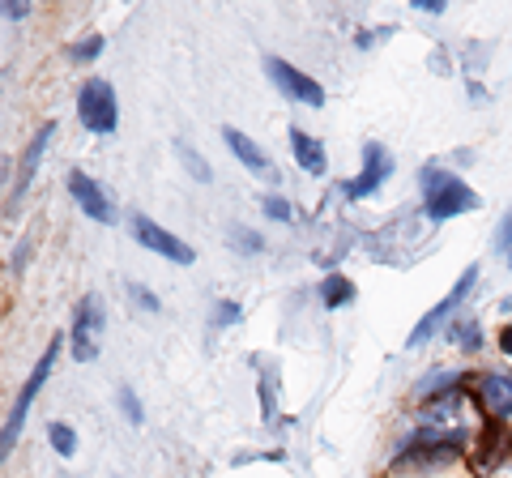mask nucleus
<instances>
[{"mask_svg": "<svg viewBox=\"0 0 512 478\" xmlns=\"http://www.w3.org/2000/svg\"><path fill=\"white\" fill-rule=\"evenodd\" d=\"M419 188H423V197H427V214L436 218V222L478 210V193H474L470 184H461L457 175L444 171V167H423Z\"/></svg>", "mask_w": 512, "mask_h": 478, "instance_id": "nucleus-1", "label": "nucleus"}, {"mask_svg": "<svg viewBox=\"0 0 512 478\" xmlns=\"http://www.w3.org/2000/svg\"><path fill=\"white\" fill-rule=\"evenodd\" d=\"M56 355H60V338H52V346H47L43 355H39L35 372L26 376V385H22V393H18V402H13V410H9L5 436H0V457H9V453H13V444H18L22 427H26V414H30V406H35V397H39V389H43V380L52 376V368H56Z\"/></svg>", "mask_w": 512, "mask_h": 478, "instance_id": "nucleus-2", "label": "nucleus"}, {"mask_svg": "<svg viewBox=\"0 0 512 478\" xmlns=\"http://www.w3.org/2000/svg\"><path fill=\"white\" fill-rule=\"evenodd\" d=\"M77 116H82V124L90 133H116L120 124V111H116V90H111L107 82H86L82 94H77Z\"/></svg>", "mask_w": 512, "mask_h": 478, "instance_id": "nucleus-3", "label": "nucleus"}, {"mask_svg": "<svg viewBox=\"0 0 512 478\" xmlns=\"http://www.w3.org/2000/svg\"><path fill=\"white\" fill-rule=\"evenodd\" d=\"M265 73H269V82H274L286 99H295V103H303V107H320L325 103V86L320 82H312L303 69H295V65H286V60H278V56H269L265 60Z\"/></svg>", "mask_w": 512, "mask_h": 478, "instance_id": "nucleus-4", "label": "nucleus"}, {"mask_svg": "<svg viewBox=\"0 0 512 478\" xmlns=\"http://www.w3.org/2000/svg\"><path fill=\"white\" fill-rule=\"evenodd\" d=\"M474 282H478V265H466V274H461V282H457L453 291H448V295L440 299L436 308H431V312L423 316L419 325H414V333H410V342H406V346H423V342L431 338V333H436V329L448 321V316H453L461 304H466V295L474 291Z\"/></svg>", "mask_w": 512, "mask_h": 478, "instance_id": "nucleus-5", "label": "nucleus"}, {"mask_svg": "<svg viewBox=\"0 0 512 478\" xmlns=\"http://www.w3.org/2000/svg\"><path fill=\"white\" fill-rule=\"evenodd\" d=\"M133 235H137L141 248H150V252H158V257H167V261H175V265H192V261H197V252H192L184 239H175L167 227H158V222L146 218V214L133 218Z\"/></svg>", "mask_w": 512, "mask_h": 478, "instance_id": "nucleus-6", "label": "nucleus"}, {"mask_svg": "<svg viewBox=\"0 0 512 478\" xmlns=\"http://www.w3.org/2000/svg\"><path fill=\"white\" fill-rule=\"evenodd\" d=\"M99 333H103L99 295H86L82 304H77V316H73V355L77 359H94V355H99Z\"/></svg>", "mask_w": 512, "mask_h": 478, "instance_id": "nucleus-7", "label": "nucleus"}, {"mask_svg": "<svg viewBox=\"0 0 512 478\" xmlns=\"http://www.w3.org/2000/svg\"><path fill=\"white\" fill-rule=\"evenodd\" d=\"M389 171H393L389 150L376 146V141H367V146H363V175L346 184V197H367V193H376V188L389 180Z\"/></svg>", "mask_w": 512, "mask_h": 478, "instance_id": "nucleus-8", "label": "nucleus"}, {"mask_svg": "<svg viewBox=\"0 0 512 478\" xmlns=\"http://www.w3.org/2000/svg\"><path fill=\"white\" fill-rule=\"evenodd\" d=\"M69 193H73L77 205H82L86 218H94V222H116V210H111V201L103 197V188L94 184L86 171H73V175H69Z\"/></svg>", "mask_w": 512, "mask_h": 478, "instance_id": "nucleus-9", "label": "nucleus"}, {"mask_svg": "<svg viewBox=\"0 0 512 478\" xmlns=\"http://www.w3.org/2000/svg\"><path fill=\"white\" fill-rule=\"evenodd\" d=\"M478 397L495 419H508L512 414V372H487L478 376Z\"/></svg>", "mask_w": 512, "mask_h": 478, "instance_id": "nucleus-10", "label": "nucleus"}, {"mask_svg": "<svg viewBox=\"0 0 512 478\" xmlns=\"http://www.w3.org/2000/svg\"><path fill=\"white\" fill-rule=\"evenodd\" d=\"M291 150L299 158V167L308 171V175H325V146L312 137V133H303V129H291Z\"/></svg>", "mask_w": 512, "mask_h": 478, "instance_id": "nucleus-11", "label": "nucleus"}, {"mask_svg": "<svg viewBox=\"0 0 512 478\" xmlns=\"http://www.w3.org/2000/svg\"><path fill=\"white\" fill-rule=\"evenodd\" d=\"M56 137V124H43V129L35 133V141H30V150H26V158H22V175H18V188H13V201H18L22 193H26V184L35 180V167H39V158H43V150H47V141Z\"/></svg>", "mask_w": 512, "mask_h": 478, "instance_id": "nucleus-12", "label": "nucleus"}, {"mask_svg": "<svg viewBox=\"0 0 512 478\" xmlns=\"http://www.w3.org/2000/svg\"><path fill=\"white\" fill-rule=\"evenodd\" d=\"M222 137H227V146L235 150V158H239V163H244L248 171H256V175H265V171H269L265 150H261V146H252V141L239 133V129H222Z\"/></svg>", "mask_w": 512, "mask_h": 478, "instance_id": "nucleus-13", "label": "nucleus"}, {"mask_svg": "<svg viewBox=\"0 0 512 478\" xmlns=\"http://www.w3.org/2000/svg\"><path fill=\"white\" fill-rule=\"evenodd\" d=\"M461 385V372H436L431 380H419V397H440V393H448V389H457Z\"/></svg>", "mask_w": 512, "mask_h": 478, "instance_id": "nucleus-14", "label": "nucleus"}, {"mask_svg": "<svg viewBox=\"0 0 512 478\" xmlns=\"http://www.w3.org/2000/svg\"><path fill=\"white\" fill-rule=\"evenodd\" d=\"M47 440H52V449L60 457H73L77 453V436H73L69 423H52V427H47Z\"/></svg>", "mask_w": 512, "mask_h": 478, "instance_id": "nucleus-15", "label": "nucleus"}, {"mask_svg": "<svg viewBox=\"0 0 512 478\" xmlns=\"http://www.w3.org/2000/svg\"><path fill=\"white\" fill-rule=\"evenodd\" d=\"M350 295H355V286H350L346 278H325V308H342V304H350Z\"/></svg>", "mask_w": 512, "mask_h": 478, "instance_id": "nucleus-16", "label": "nucleus"}, {"mask_svg": "<svg viewBox=\"0 0 512 478\" xmlns=\"http://www.w3.org/2000/svg\"><path fill=\"white\" fill-rule=\"evenodd\" d=\"M495 248H500L508 257V265H512V214L500 222V231H495Z\"/></svg>", "mask_w": 512, "mask_h": 478, "instance_id": "nucleus-17", "label": "nucleus"}, {"mask_svg": "<svg viewBox=\"0 0 512 478\" xmlns=\"http://www.w3.org/2000/svg\"><path fill=\"white\" fill-rule=\"evenodd\" d=\"M265 214H269V218H278V222H291V218H295L291 201H282V197H269V201H265Z\"/></svg>", "mask_w": 512, "mask_h": 478, "instance_id": "nucleus-18", "label": "nucleus"}, {"mask_svg": "<svg viewBox=\"0 0 512 478\" xmlns=\"http://www.w3.org/2000/svg\"><path fill=\"white\" fill-rule=\"evenodd\" d=\"M120 402H124V414H128L133 423L146 419V414H141V402H137V393H133V389H120Z\"/></svg>", "mask_w": 512, "mask_h": 478, "instance_id": "nucleus-19", "label": "nucleus"}, {"mask_svg": "<svg viewBox=\"0 0 512 478\" xmlns=\"http://www.w3.org/2000/svg\"><path fill=\"white\" fill-rule=\"evenodd\" d=\"M99 47H103L99 39H90V43H77V47H73V56H77V60H90V56H99Z\"/></svg>", "mask_w": 512, "mask_h": 478, "instance_id": "nucleus-20", "label": "nucleus"}, {"mask_svg": "<svg viewBox=\"0 0 512 478\" xmlns=\"http://www.w3.org/2000/svg\"><path fill=\"white\" fill-rule=\"evenodd\" d=\"M133 299H137V304H141V308H150V312L158 308V299H154V295L146 291V286H133Z\"/></svg>", "mask_w": 512, "mask_h": 478, "instance_id": "nucleus-21", "label": "nucleus"}, {"mask_svg": "<svg viewBox=\"0 0 512 478\" xmlns=\"http://www.w3.org/2000/svg\"><path fill=\"white\" fill-rule=\"evenodd\" d=\"M500 350L512 359V325H504V329H500Z\"/></svg>", "mask_w": 512, "mask_h": 478, "instance_id": "nucleus-22", "label": "nucleus"}, {"mask_svg": "<svg viewBox=\"0 0 512 478\" xmlns=\"http://www.w3.org/2000/svg\"><path fill=\"white\" fill-rule=\"evenodd\" d=\"M5 18H26V5H22V0H9V5H5Z\"/></svg>", "mask_w": 512, "mask_h": 478, "instance_id": "nucleus-23", "label": "nucleus"}]
</instances>
